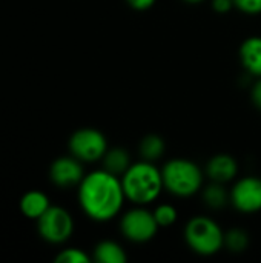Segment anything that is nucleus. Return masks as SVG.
Segmentation results:
<instances>
[{
  "instance_id": "ddd939ff",
  "label": "nucleus",
  "mask_w": 261,
  "mask_h": 263,
  "mask_svg": "<svg viewBox=\"0 0 261 263\" xmlns=\"http://www.w3.org/2000/svg\"><path fill=\"white\" fill-rule=\"evenodd\" d=\"M131 166V159L126 149L123 148H108L103 156V168L115 176H123Z\"/></svg>"
},
{
  "instance_id": "4be33fe9",
  "label": "nucleus",
  "mask_w": 261,
  "mask_h": 263,
  "mask_svg": "<svg viewBox=\"0 0 261 263\" xmlns=\"http://www.w3.org/2000/svg\"><path fill=\"white\" fill-rule=\"evenodd\" d=\"M126 2L132 9H137V11H146L155 3V0H126Z\"/></svg>"
},
{
  "instance_id": "20e7f679",
  "label": "nucleus",
  "mask_w": 261,
  "mask_h": 263,
  "mask_svg": "<svg viewBox=\"0 0 261 263\" xmlns=\"http://www.w3.org/2000/svg\"><path fill=\"white\" fill-rule=\"evenodd\" d=\"M185 240L194 253L212 256L225 247V233L215 220L200 216L191 219L186 225Z\"/></svg>"
},
{
  "instance_id": "f8f14e48",
  "label": "nucleus",
  "mask_w": 261,
  "mask_h": 263,
  "mask_svg": "<svg viewBox=\"0 0 261 263\" xmlns=\"http://www.w3.org/2000/svg\"><path fill=\"white\" fill-rule=\"evenodd\" d=\"M240 60L248 72L261 77V37L246 39L240 46Z\"/></svg>"
},
{
  "instance_id": "f03ea898",
  "label": "nucleus",
  "mask_w": 261,
  "mask_h": 263,
  "mask_svg": "<svg viewBox=\"0 0 261 263\" xmlns=\"http://www.w3.org/2000/svg\"><path fill=\"white\" fill-rule=\"evenodd\" d=\"M122 185L126 199L143 206L157 200L165 188L162 171L148 160L131 163L128 171L122 176Z\"/></svg>"
},
{
  "instance_id": "1a4fd4ad",
  "label": "nucleus",
  "mask_w": 261,
  "mask_h": 263,
  "mask_svg": "<svg viewBox=\"0 0 261 263\" xmlns=\"http://www.w3.org/2000/svg\"><path fill=\"white\" fill-rule=\"evenodd\" d=\"M83 162L75 159L74 156L58 157L51 163L49 179L58 188H72L78 186L85 177V171L82 166Z\"/></svg>"
},
{
  "instance_id": "423d86ee",
  "label": "nucleus",
  "mask_w": 261,
  "mask_h": 263,
  "mask_svg": "<svg viewBox=\"0 0 261 263\" xmlns=\"http://www.w3.org/2000/svg\"><path fill=\"white\" fill-rule=\"evenodd\" d=\"M71 156L80 162H97L103 159L108 151V142L103 133L95 128H80L77 129L68 142Z\"/></svg>"
},
{
  "instance_id": "412c9836",
  "label": "nucleus",
  "mask_w": 261,
  "mask_h": 263,
  "mask_svg": "<svg viewBox=\"0 0 261 263\" xmlns=\"http://www.w3.org/2000/svg\"><path fill=\"white\" fill-rule=\"evenodd\" d=\"M234 6V0H212V8L220 14L229 12Z\"/></svg>"
},
{
  "instance_id": "a211bd4d",
  "label": "nucleus",
  "mask_w": 261,
  "mask_h": 263,
  "mask_svg": "<svg viewBox=\"0 0 261 263\" xmlns=\"http://www.w3.org/2000/svg\"><path fill=\"white\" fill-rule=\"evenodd\" d=\"M154 216H155V220L158 223V227L162 228H166V227H171L172 223L177 222V210L172 206V205H160L155 208L154 211Z\"/></svg>"
},
{
  "instance_id": "6ab92c4d",
  "label": "nucleus",
  "mask_w": 261,
  "mask_h": 263,
  "mask_svg": "<svg viewBox=\"0 0 261 263\" xmlns=\"http://www.w3.org/2000/svg\"><path fill=\"white\" fill-rule=\"evenodd\" d=\"M89 260V256L80 248H65L55 257L57 263H88Z\"/></svg>"
},
{
  "instance_id": "7ed1b4c3",
  "label": "nucleus",
  "mask_w": 261,
  "mask_h": 263,
  "mask_svg": "<svg viewBox=\"0 0 261 263\" xmlns=\"http://www.w3.org/2000/svg\"><path fill=\"white\" fill-rule=\"evenodd\" d=\"M163 185L177 197H191L198 193L203 183V173L197 163L188 159L169 160L162 170Z\"/></svg>"
},
{
  "instance_id": "5701e85b",
  "label": "nucleus",
  "mask_w": 261,
  "mask_h": 263,
  "mask_svg": "<svg viewBox=\"0 0 261 263\" xmlns=\"http://www.w3.org/2000/svg\"><path fill=\"white\" fill-rule=\"evenodd\" d=\"M252 102L258 109H261V77L252 86Z\"/></svg>"
},
{
  "instance_id": "dca6fc26",
  "label": "nucleus",
  "mask_w": 261,
  "mask_h": 263,
  "mask_svg": "<svg viewBox=\"0 0 261 263\" xmlns=\"http://www.w3.org/2000/svg\"><path fill=\"white\" fill-rule=\"evenodd\" d=\"M165 140L157 134H148L142 139L140 143V154L148 162L158 160L165 153Z\"/></svg>"
},
{
  "instance_id": "4468645a",
  "label": "nucleus",
  "mask_w": 261,
  "mask_h": 263,
  "mask_svg": "<svg viewBox=\"0 0 261 263\" xmlns=\"http://www.w3.org/2000/svg\"><path fill=\"white\" fill-rule=\"evenodd\" d=\"M94 260L100 263H125L128 257L118 243L112 240H103L94 250Z\"/></svg>"
},
{
  "instance_id": "2eb2a0df",
  "label": "nucleus",
  "mask_w": 261,
  "mask_h": 263,
  "mask_svg": "<svg viewBox=\"0 0 261 263\" xmlns=\"http://www.w3.org/2000/svg\"><path fill=\"white\" fill-rule=\"evenodd\" d=\"M203 200H205L206 206H209L212 210H220V208L226 206L228 202H231V194L225 190L223 183L212 182L211 185H208L205 188Z\"/></svg>"
},
{
  "instance_id": "6e6552de",
  "label": "nucleus",
  "mask_w": 261,
  "mask_h": 263,
  "mask_svg": "<svg viewBox=\"0 0 261 263\" xmlns=\"http://www.w3.org/2000/svg\"><path fill=\"white\" fill-rule=\"evenodd\" d=\"M231 203L246 214H252L261 210V179L243 177L231 190Z\"/></svg>"
},
{
  "instance_id": "9d476101",
  "label": "nucleus",
  "mask_w": 261,
  "mask_h": 263,
  "mask_svg": "<svg viewBox=\"0 0 261 263\" xmlns=\"http://www.w3.org/2000/svg\"><path fill=\"white\" fill-rule=\"evenodd\" d=\"M237 160L228 154H217L206 165V174L209 176V179L223 185L231 182L237 176Z\"/></svg>"
},
{
  "instance_id": "b1692460",
  "label": "nucleus",
  "mask_w": 261,
  "mask_h": 263,
  "mask_svg": "<svg viewBox=\"0 0 261 263\" xmlns=\"http://www.w3.org/2000/svg\"><path fill=\"white\" fill-rule=\"evenodd\" d=\"M185 2H188V3H200L203 0H185Z\"/></svg>"
},
{
  "instance_id": "9b49d317",
  "label": "nucleus",
  "mask_w": 261,
  "mask_h": 263,
  "mask_svg": "<svg viewBox=\"0 0 261 263\" xmlns=\"http://www.w3.org/2000/svg\"><path fill=\"white\" fill-rule=\"evenodd\" d=\"M20 211L22 214L26 217V219H31V220H38L51 206V202H49V197L43 193V191H38V190H31L28 193H25L20 199Z\"/></svg>"
},
{
  "instance_id": "f3484780",
  "label": "nucleus",
  "mask_w": 261,
  "mask_h": 263,
  "mask_svg": "<svg viewBox=\"0 0 261 263\" xmlns=\"http://www.w3.org/2000/svg\"><path fill=\"white\" fill-rule=\"evenodd\" d=\"M249 245V237L243 230H231L225 234V247L232 253H243Z\"/></svg>"
},
{
  "instance_id": "f257e3e1",
  "label": "nucleus",
  "mask_w": 261,
  "mask_h": 263,
  "mask_svg": "<svg viewBox=\"0 0 261 263\" xmlns=\"http://www.w3.org/2000/svg\"><path fill=\"white\" fill-rule=\"evenodd\" d=\"M77 188L82 211L95 222H108L114 219L120 213L126 199L122 179L105 168L85 174Z\"/></svg>"
},
{
  "instance_id": "aec40b11",
  "label": "nucleus",
  "mask_w": 261,
  "mask_h": 263,
  "mask_svg": "<svg viewBox=\"0 0 261 263\" xmlns=\"http://www.w3.org/2000/svg\"><path fill=\"white\" fill-rule=\"evenodd\" d=\"M234 5L237 9H240L245 14H260L261 0H234Z\"/></svg>"
},
{
  "instance_id": "39448f33",
  "label": "nucleus",
  "mask_w": 261,
  "mask_h": 263,
  "mask_svg": "<svg viewBox=\"0 0 261 263\" xmlns=\"http://www.w3.org/2000/svg\"><path fill=\"white\" fill-rule=\"evenodd\" d=\"M40 237L51 245H62L74 233V219L62 206H49V210L37 220Z\"/></svg>"
},
{
  "instance_id": "0eeeda50",
  "label": "nucleus",
  "mask_w": 261,
  "mask_h": 263,
  "mask_svg": "<svg viewBox=\"0 0 261 263\" xmlns=\"http://www.w3.org/2000/svg\"><path fill=\"white\" fill-rule=\"evenodd\" d=\"M158 228L160 227L155 220L154 213L143 208V205H138V208L128 211L122 217V223H120L122 234L129 242H134V243L149 242L151 239H154Z\"/></svg>"
}]
</instances>
